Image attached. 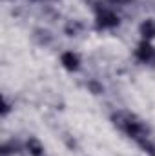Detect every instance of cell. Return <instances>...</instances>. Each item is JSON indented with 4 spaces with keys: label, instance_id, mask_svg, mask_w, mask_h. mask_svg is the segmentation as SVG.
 <instances>
[{
    "label": "cell",
    "instance_id": "obj_4",
    "mask_svg": "<svg viewBox=\"0 0 155 156\" xmlns=\"http://www.w3.org/2000/svg\"><path fill=\"white\" fill-rule=\"evenodd\" d=\"M60 64H62V67L66 69V71H78V67H80V56H78L77 53H73V51H64L62 55H60Z\"/></svg>",
    "mask_w": 155,
    "mask_h": 156
},
{
    "label": "cell",
    "instance_id": "obj_2",
    "mask_svg": "<svg viewBox=\"0 0 155 156\" xmlns=\"http://www.w3.org/2000/svg\"><path fill=\"white\" fill-rule=\"evenodd\" d=\"M120 24V16L117 15L113 9L102 7L97 11V27L99 29H115Z\"/></svg>",
    "mask_w": 155,
    "mask_h": 156
},
{
    "label": "cell",
    "instance_id": "obj_8",
    "mask_svg": "<svg viewBox=\"0 0 155 156\" xmlns=\"http://www.w3.org/2000/svg\"><path fill=\"white\" fill-rule=\"evenodd\" d=\"M112 5H126V4H130L131 0H108Z\"/></svg>",
    "mask_w": 155,
    "mask_h": 156
},
{
    "label": "cell",
    "instance_id": "obj_1",
    "mask_svg": "<svg viewBox=\"0 0 155 156\" xmlns=\"http://www.w3.org/2000/svg\"><path fill=\"white\" fill-rule=\"evenodd\" d=\"M113 123L119 129H122L130 138H133L139 145H142L144 142H148V131L144 127V123L137 116L130 115V113H117L113 116Z\"/></svg>",
    "mask_w": 155,
    "mask_h": 156
},
{
    "label": "cell",
    "instance_id": "obj_9",
    "mask_svg": "<svg viewBox=\"0 0 155 156\" xmlns=\"http://www.w3.org/2000/svg\"><path fill=\"white\" fill-rule=\"evenodd\" d=\"M9 113V104H7V100H4V109H2V116H6Z\"/></svg>",
    "mask_w": 155,
    "mask_h": 156
},
{
    "label": "cell",
    "instance_id": "obj_3",
    "mask_svg": "<svg viewBox=\"0 0 155 156\" xmlns=\"http://www.w3.org/2000/svg\"><path fill=\"white\" fill-rule=\"evenodd\" d=\"M135 58L141 64H148V66L155 64V45L148 40H142L135 49Z\"/></svg>",
    "mask_w": 155,
    "mask_h": 156
},
{
    "label": "cell",
    "instance_id": "obj_7",
    "mask_svg": "<svg viewBox=\"0 0 155 156\" xmlns=\"http://www.w3.org/2000/svg\"><path fill=\"white\" fill-rule=\"evenodd\" d=\"M78 29H80V26H78L77 22H73V24H70V26L66 27V33H68L70 37H75V35H77V31H78Z\"/></svg>",
    "mask_w": 155,
    "mask_h": 156
},
{
    "label": "cell",
    "instance_id": "obj_5",
    "mask_svg": "<svg viewBox=\"0 0 155 156\" xmlns=\"http://www.w3.org/2000/svg\"><path fill=\"white\" fill-rule=\"evenodd\" d=\"M139 33H141L142 40H148V42L155 40V20L153 18L142 20V24L139 26Z\"/></svg>",
    "mask_w": 155,
    "mask_h": 156
},
{
    "label": "cell",
    "instance_id": "obj_6",
    "mask_svg": "<svg viewBox=\"0 0 155 156\" xmlns=\"http://www.w3.org/2000/svg\"><path fill=\"white\" fill-rule=\"evenodd\" d=\"M26 149H28V153L31 156H42V153H44L42 142L39 138H35V136H29V140L26 142Z\"/></svg>",
    "mask_w": 155,
    "mask_h": 156
}]
</instances>
